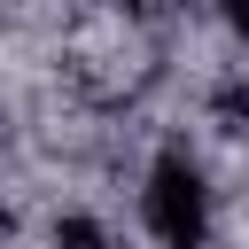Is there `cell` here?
I'll return each mask as SVG.
<instances>
[{
    "label": "cell",
    "instance_id": "obj_2",
    "mask_svg": "<svg viewBox=\"0 0 249 249\" xmlns=\"http://www.w3.org/2000/svg\"><path fill=\"white\" fill-rule=\"evenodd\" d=\"M54 241H62V249H109V233H101L93 218H54Z\"/></svg>",
    "mask_w": 249,
    "mask_h": 249
},
{
    "label": "cell",
    "instance_id": "obj_1",
    "mask_svg": "<svg viewBox=\"0 0 249 249\" xmlns=\"http://www.w3.org/2000/svg\"><path fill=\"white\" fill-rule=\"evenodd\" d=\"M140 226H148L156 249H210L218 187H210L195 148H156V163L140 171Z\"/></svg>",
    "mask_w": 249,
    "mask_h": 249
},
{
    "label": "cell",
    "instance_id": "obj_3",
    "mask_svg": "<svg viewBox=\"0 0 249 249\" xmlns=\"http://www.w3.org/2000/svg\"><path fill=\"white\" fill-rule=\"evenodd\" d=\"M226 31H233V39H249V8H241V16H226Z\"/></svg>",
    "mask_w": 249,
    "mask_h": 249
}]
</instances>
